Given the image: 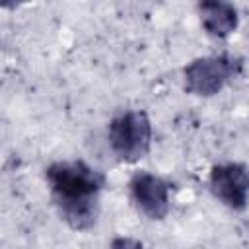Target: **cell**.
I'll return each mask as SVG.
<instances>
[{
	"label": "cell",
	"instance_id": "7a4b0ae2",
	"mask_svg": "<svg viewBox=\"0 0 249 249\" xmlns=\"http://www.w3.org/2000/svg\"><path fill=\"white\" fill-rule=\"evenodd\" d=\"M241 72H243L241 56L230 53L198 56L183 68L185 91L198 97L216 95Z\"/></svg>",
	"mask_w": 249,
	"mask_h": 249
},
{
	"label": "cell",
	"instance_id": "52a82bcc",
	"mask_svg": "<svg viewBox=\"0 0 249 249\" xmlns=\"http://www.w3.org/2000/svg\"><path fill=\"white\" fill-rule=\"evenodd\" d=\"M29 0H2V8L4 10H14V8H19L23 4H27Z\"/></svg>",
	"mask_w": 249,
	"mask_h": 249
},
{
	"label": "cell",
	"instance_id": "ba28073f",
	"mask_svg": "<svg viewBox=\"0 0 249 249\" xmlns=\"http://www.w3.org/2000/svg\"><path fill=\"white\" fill-rule=\"evenodd\" d=\"M111 245H113V247H128V245L140 247L142 243H140V241H132V239H115V241H113Z\"/></svg>",
	"mask_w": 249,
	"mask_h": 249
},
{
	"label": "cell",
	"instance_id": "6da1fadb",
	"mask_svg": "<svg viewBox=\"0 0 249 249\" xmlns=\"http://www.w3.org/2000/svg\"><path fill=\"white\" fill-rule=\"evenodd\" d=\"M45 179L60 218L76 231L91 230L99 216L103 173L84 160H60L45 169Z\"/></svg>",
	"mask_w": 249,
	"mask_h": 249
},
{
	"label": "cell",
	"instance_id": "277c9868",
	"mask_svg": "<svg viewBox=\"0 0 249 249\" xmlns=\"http://www.w3.org/2000/svg\"><path fill=\"white\" fill-rule=\"evenodd\" d=\"M128 193L134 206L150 220H163L171 208L169 183L146 169L132 173L128 181Z\"/></svg>",
	"mask_w": 249,
	"mask_h": 249
},
{
	"label": "cell",
	"instance_id": "8992f818",
	"mask_svg": "<svg viewBox=\"0 0 249 249\" xmlns=\"http://www.w3.org/2000/svg\"><path fill=\"white\" fill-rule=\"evenodd\" d=\"M204 31L216 39L230 37L239 25V12L231 0H196Z\"/></svg>",
	"mask_w": 249,
	"mask_h": 249
},
{
	"label": "cell",
	"instance_id": "3957f363",
	"mask_svg": "<svg viewBox=\"0 0 249 249\" xmlns=\"http://www.w3.org/2000/svg\"><path fill=\"white\" fill-rule=\"evenodd\" d=\"M111 152L126 163L142 160L152 146V123L144 111H123L111 119L107 128Z\"/></svg>",
	"mask_w": 249,
	"mask_h": 249
},
{
	"label": "cell",
	"instance_id": "5b68a950",
	"mask_svg": "<svg viewBox=\"0 0 249 249\" xmlns=\"http://www.w3.org/2000/svg\"><path fill=\"white\" fill-rule=\"evenodd\" d=\"M212 195L231 210H243L249 200V169L237 161L218 163L210 169Z\"/></svg>",
	"mask_w": 249,
	"mask_h": 249
}]
</instances>
